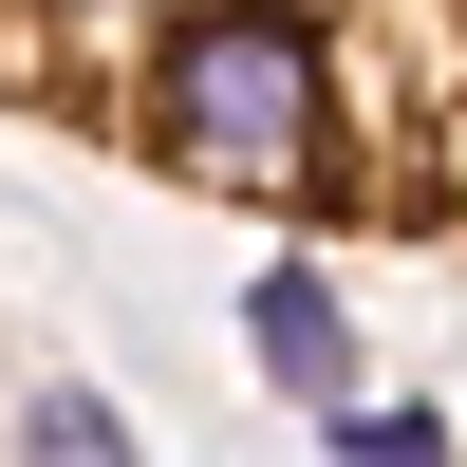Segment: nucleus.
I'll return each mask as SVG.
<instances>
[{
    "label": "nucleus",
    "instance_id": "nucleus-1",
    "mask_svg": "<svg viewBox=\"0 0 467 467\" xmlns=\"http://www.w3.org/2000/svg\"><path fill=\"white\" fill-rule=\"evenodd\" d=\"M0 112L318 244H467V0H0Z\"/></svg>",
    "mask_w": 467,
    "mask_h": 467
},
{
    "label": "nucleus",
    "instance_id": "nucleus-2",
    "mask_svg": "<svg viewBox=\"0 0 467 467\" xmlns=\"http://www.w3.org/2000/svg\"><path fill=\"white\" fill-rule=\"evenodd\" d=\"M244 356H262V393L356 411V318H337V281H318V262H281V281L244 299Z\"/></svg>",
    "mask_w": 467,
    "mask_h": 467
},
{
    "label": "nucleus",
    "instance_id": "nucleus-3",
    "mask_svg": "<svg viewBox=\"0 0 467 467\" xmlns=\"http://www.w3.org/2000/svg\"><path fill=\"white\" fill-rule=\"evenodd\" d=\"M337 449H356V467H431V449H449V411H411V393H393V411H356Z\"/></svg>",
    "mask_w": 467,
    "mask_h": 467
},
{
    "label": "nucleus",
    "instance_id": "nucleus-4",
    "mask_svg": "<svg viewBox=\"0 0 467 467\" xmlns=\"http://www.w3.org/2000/svg\"><path fill=\"white\" fill-rule=\"evenodd\" d=\"M19 431H37V449H75V467H94V449H112V393H75V374H57V393H37V411H19Z\"/></svg>",
    "mask_w": 467,
    "mask_h": 467
}]
</instances>
